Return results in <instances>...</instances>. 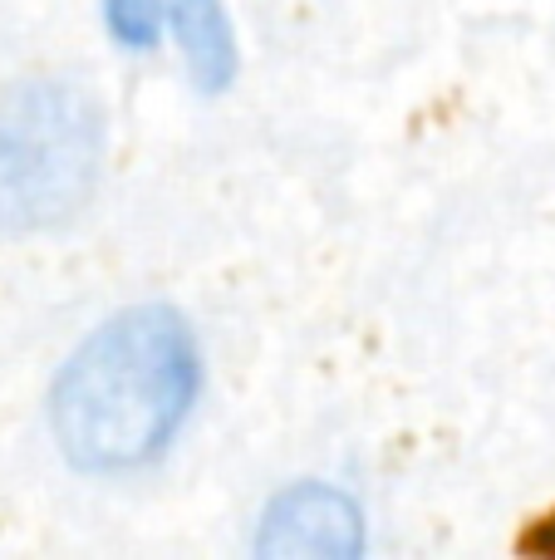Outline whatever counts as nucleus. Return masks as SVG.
Segmentation results:
<instances>
[{
  "label": "nucleus",
  "instance_id": "nucleus-1",
  "mask_svg": "<svg viewBox=\"0 0 555 560\" xmlns=\"http://www.w3.org/2000/svg\"><path fill=\"white\" fill-rule=\"evenodd\" d=\"M202 384L192 329L163 305L98 325L49 394V428L74 467L128 472L153 463Z\"/></svg>",
  "mask_w": 555,
  "mask_h": 560
},
{
  "label": "nucleus",
  "instance_id": "nucleus-2",
  "mask_svg": "<svg viewBox=\"0 0 555 560\" xmlns=\"http://www.w3.org/2000/svg\"><path fill=\"white\" fill-rule=\"evenodd\" d=\"M98 167V114L69 84L0 98V232L59 226L84 207Z\"/></svg>",
  "mask_w": 555,
  "mask_h": 560
},
{
  "label": "nucleus",
  "instance_id": "nucleus-3",
  "mask_svg": "<svg viewBox=\"0 0 555 560\" xmlns=\"http://www.w3.org/2000/svg\"><path fill=\"white\" fill-rule=\"evenodd\" d=\"M359 546V506L334 487L300 482L271 502L256 551L265 560H354Z\"/></svg>",
  "mask_w": 555,
  "mask_h": 560
},
{
  "label": "nucleus",
  "instance_id": "nucleus-4",
  "mask_svg": "<svg viewBox=\"0 0 555 560\" xmlns=\"http://www.w3.org/2000/svg\"><path fill=\"white\" fill-rule=\"evenodd\" d=\"M173 30L187 49L192 79L206 94H222L236 79V35L222 0H173Z\"/></svg>",
  "mask_w": 555,
  "mask_h": 560
},
{
  "label": "nucleus",
  "instance_id": "nucleus-5",
  "mask_svg": "<svg viewBox=\"0 0 555 560\" xmlns=\"http://www.w3.org/2000/svg\"><path fill=\"white\" fill-rule=\"evenodd\" d=\"M108 10V30H114L123 45L147 49L163 30V0H104Z\"/></svg>",
  "mask_w": 555,
  "mask_h": 560
}]
</instances>
